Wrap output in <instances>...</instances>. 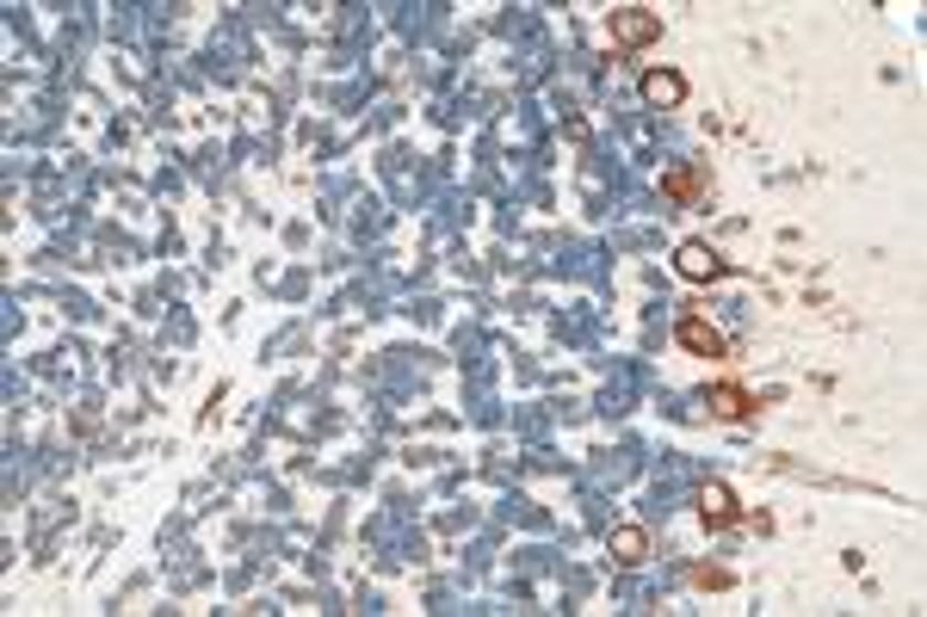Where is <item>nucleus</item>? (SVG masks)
Masks as SVG:
<instances>
[{
	"label": "nucleus",
	"instance_id": "1",
	"mask_svg": "<svg viewBox=\"0 0 927 617\" xmlns=\"http://www.w3.org/2000/svg\"><path fill=\"white\" fill-rule=\"evenodd\" d=\"M661 37V13H649V7H613V44L618 50H644Z\"/></svg>",
	"mask_w": 927,
	"mask_h": 617
},
{
	"label": "nucleus",
	"instance_id": "2",
	"mask_svg": "<svg viewBox=\"0 0 927 617\" xmlns=\"http://www.w3.org/2000/svg\"><path fill=\"white\" fill-rule=\"evenodd\" d=\"M675 339L687 346V353H699V358H730V339H723L718 327L705 322V315H680Z\"/></svg>",
	"mask_w": 927,
	"mask_h": 617
},
{
	"label": "nucleus",
	"instance_id": "3",
	"mask_svg": "<svg viewBox=\"0 0 927 617\" xmlns=\"http://www.w3.org/2000/svg\"><path fill=\"white\" fill-rule=\"evenodd\" d=\"M675 272H680V278H692V284H711V278H723V272H730V260H718V253H711L705 241H680Z\"/></svg>",
	"mask_w": 927,
	"mask_h": 617
},
{
	"label": "nucleus",
	"instance_id": "4",
	"mask_svg": "<svg viewBox=\"0 0 927 617\" xmlns=\"http://www.w3.org/2000/svg\"><path fill=\"white\" fill-rule=\"evenodd\" d=\"M699 512H705V524H711V531H730V524H742L736 494L723 488V481H705V494H699Z\"/></svg>",
	"mask_w": 927,
	"mask_h": 617
},
{
	"label": "nucleus",
	"instance_id": "5",
	"mask_svg": "<svg viewBox=\"0 0 927 617\" xmlns=\"http://www.w3.org/2000/svg\"><path fill=\"white\" fill-rule=\"evenodd\" d=\"M644 99H649V106H661V111L687 106V75H675V68H649V75H644Z\"/></svg>",
	"mask_w": 927,
	"mask_h": 617
},
{
	"label": "nucleus",
	"instance_id": "6",
	"mask_svg": "<svg viewBox=\"0 0 927 617\" xmlns=\"http://www.w3.org/2000/svg\"><path fill=\"white\" fill-rule=\"evenodd\" d=\"M705 408H711V414H718V420H748V414H755V408H761V401L748 396V389H742V383H711Z\"/></svg>",
	"mask_w": 927,
	"mask_h": 617
},
{
	"label": "nucleus",
	"instance_id": "7",
	"mask_svg": "<svg viewBox=\"0 0 927 617\" xmlns=\"http://www.w3.org/2000/svg\"><path fill=\"white\" fill-rule=\"evenodd\" d=\"M644 555H649V538L637 531V524H618V531H613V562H625V569H637Z\"/></svg>",
	"mask_w": 927,
	"mask_h": 617
},
{
	"label": "nucleus",
	"instance_id": "8",
	"mask_svg": "<svg viewBox=\"0 0 927 617\" xmlns=\"http://www.w3.org/2000/svg\"><path fill=\"white\" fill-rule=\"evenodd\" d=\"M699 185H705V180H699V167H668V173H661V192H668L675 204L699 198Z\"/></svg>",
	"mask_w": 927,
	"mask_h": 617
},
{
	"label": "nucleus",
	"instance_id": "9",
	"mask_svg": "<svg viewBox=\"0 0 927 617\" xmlns=\"http://www.w3.org/2000/svg\"><path fill=\"white\" fill-rule=\"evenodd\" d=\"M692 581L699 586H730V569H692Z\"/></svg>",
	"mask_w": 927,
	"mask_h": 617
}]
</instances>
